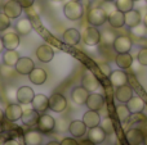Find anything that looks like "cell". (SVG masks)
I'll return each instance as SVG.
<instances>
[{
	"label": "cell",
	"instance_id": "cell-43",
	"mask_svg": "<svg viewBox=\"0 0 147 145\" xmlns=\"http://www.w3.org/2000/svg\"><path fill=\"white\" fill-rule=\"evenodd\" d=\"M61 145H79V141L76 140V138H65L61 141Z\"/></svg>",
	"mask_w": 147,
	"mask_h": 145
},
{
	"label": "cell",
	"instance_id": "cell-32",
	"mask_svg": "<svg viewBox=\"0 0 147 145\" xmlns=\"http://www.w3.org/2000/svg\"><path fill=\"white\" fill-rule=\"evenodd\" d=\"M20 58H21V55L18 54V51L7 50V51H4V54H3V63L14 67L16 64H17V62H18Z\"/></svg>",
	"mask_w": 147,
	"mask_h": 145
},
{
	"label": "cell",
	"instance_id": "cell-16",
	"mask_svg": "<svg viewBox=\"0 0 147 145\" xmlns=\"http://www.w3.org/2000/svg\"><path fill=\"white\" fill-rule=\"evenodd\" d=\"M3 43H4V48L7 50H16L20 45V35L17 32H7L3 35Z\"/></svg>",
	"mask_w": 147,
	"mask_h": 145
},
{
	"label": "cell",
	"instance_id": "cell-23",
	"mask_svg": "<svg viewBox=\"0 0 147 145\" xmlns=\"http://www.w3.org/2000/svg\"><path fill=\"white\" fill-rule=\"evenodd\" d=\"M47 78H48V74L47 71L43 68H34L32 71L28 74V80L32 82L34 85H43L45 84Z\"/></svg>",
	"mask_w": 147,
	"mask_h": 145
},
{
	"label": "cell",
	"instance_id": "cell-6",
	"mask_svg": "<svg viewBox=\"0 0 147 145\" xmlns=\"http://www.w3.org/2000/svg\"><path fill=\"white\" fill-rule=\"evenodd\" d=\"M34 68H35V63H34V61L31 58H28V57H21V58L18 59L17 64L14 66L16 72L22 74V76H28L30 72L32 71Z\"/></svg>",
	"mask_w": 147,
	"mask_h": 145
},
{
	"label": "cell",
	"instance_id": "cell-31",
	"mask_svg": "<svg viewBox=\"0 0 147 145\" xmlns=\"http://www.w3.org/2000/svg\"><path fill=\"white\" fill-rule=\"evenodd\" d=\"M25 141L27 145H41L43 134L40 131H28L25 134Z\"/></svg>",
	"mask_w": 147,
	"mask_h": 145
},
{
	"label": "cell",
	"instance_id": "cell-15",
	"mask_svg": "<svg viewBox=\"0 0 147 145\" xmlns=\"http://www.w3.org/2000/svg\"><path fill=\"white\" fill-rule=\"evenodd\" d=\"M69 132L71 134L74 138H83L85 134H88V127H86V125L83 122V120L81 121H71L69 125Z\"/></svg>",
	"mask_w": 147,
	"mask_h": 145
},
{
	"label": "cell",
	"instance_id": "cell-41",
	"mask_svg": "<svg viewBox=\"0 0 147 145\" xmlns=\"http://www.w3.org/2000/svg\"><path fill=\"white\" fill-rule=\"evenodd\" d=\"M98 69L101 71V73L103 74L105 77H107V78L110 77V74H111V72H112V69H111V67H110L109 63H98Z\"/></svg>",
	"mask_w": 147,
	"mask_h": 145
},
{
	"label": "cell",
	"instance_id": "cell-37",
	"mask_svg": "<svg viewBox=\"0 0 147 145\" xmlns=\"http://www.w3.org/2000/svg\"><path fill=\"white\" fill-rule=\"evenodd\" d=\"M115 39H116V36H115V33L112 32V31H103V32L101 33V41H103L106 45H112L115 41Z\"/></svg>",
	"mask_w": 147,
	"mask_h": 145
},
{
	"label": "cell",
	"instance_id": "cell-52",
	"mask_svg": "<svg viewBox=\"0 0 147 145\" xmlns=\"http://www.w3.org/2000/svg\"><path fill=\"white\" fill-rule=\"evenodd\" d=\"M52 1H62V0H52Z\"/></svg>",
	"mask_w": 147,
	"mask_h": 145
},
{
	"label": "cell",
	"instance_id": "cell-55",
	"mask_svg": "<svg viewBox=\"0 0 147 145\" xmlns=\"http://www.w3.org/2000/svg\"><path fill=\"white\" fill-rule=\"evenodd\" d=\"M145 1H146V4H147V0H145Z\"/></svg>",
	"mask_w": 147,
	"mask_h": 145
},
{
	"label": "cell",
	"instance_id": "cell-54",
	"mask_svg": "<svg viewBox=\"0 0 147 145\" xmlns=\"http://www.w3.org/2000/svg\"><path fill=\"white\" fill-rule=\"evenodd\" d=\"M136 1H140V0H134V3H136Z\"/></svg>",
	"mask_w": 147,
	"mask_h": 145
},
{
	"label": "cell",
	"instance_id": "cell-48",
	"mask_svg": "<svg viewBox=\"0 0 147 145\" xmlns=\"http://www.w3.org/2000/svg\"><path fill=\"white\" fill-rule=\"evenodd\" d=\"M4 117H5V114H4V110H1L0 109V123L4 121Z\"/></svg>",
	"mask_w": 147,
	"mask_h": 145
},
{
	"label": "cell",
	"instance_id": "cell-25",
	"mask_svg": "<svg viewBox=\"0 0 147 145\" xmlns=\"http://www.w3.org/2000/svg\"><path fill=\"white\" fill-rule=\"evenodd\" d=\"M83 122L85 123L88 128L96 127V126H99V123H101V116L96 110H88L83 116Z\"/></svg>",
	"mask_w": 147,
	"mask_h": 145
},
{
	"label": "cell",
	"instance_id": "cell-24",
	"mask_svg": "<svg viewBox=\"0 0 147 145\" xmlns=\"http://www.w3.org/2000/svg\"><path fill=\"white\" fill-rule=\"evenodd\" d=\"M109 80H110L112 86L119 87V86H123V85H125L128 82V74L125 73L124 71H121V69H117V71L111 72Z\"/></svg>",
	"mask_w": 147,
	"mask_h": 145
},
{
	"label": "cell",
	"instance_id": "cell-21",
	"mask_svg": "<svg viewBox=\"0 0 147 145\" xmlns=\"http://www.w3.org/2000/svg\"><path fill=\"white\" fill-rule=\"evenodd\" d=\"M89 94H90V92H89L84 86H78L71 91V99H72L74 103H76V104L84 105L86 102V99H88Z\"/></svg>",
	"mask_w": 147,
	"mask_h": 145
},
{
	"label": "cell",
	"instance_id": "cell-45",
	"mask_svg": "<svg viewBox=\"0 0 147 145\" xmlns=\"http://www.w3.org/2000/svg\"><path fill=\"white\" fill-rule=\"evenodd\" d=\"M3 145H21V144L18 143L16 139H9V140L4 141V144H3Z\"/></svg>",
	"mask_w": 147,
	"mask_h": 145
},
{
	"label": "cell",
	"instance_id": "cell-29",
	"mask_svg": "<svg viewBox=\"0 0 147 145\" xmlns=\"http://www.w3.org/2000/svg\"><path fill=\"white\" fill-rule=\"evenodd\" d=\"M129 110L132 112V114H137V113H142V110L145 109V100L140 96H134L133 95L132 99L127 103Z\"/></svg>",
	"mask_w": 147,
	"mask_h": 145
},
{
	"label": "cell",
	"instance_id": "cell-9",
	"mask_svg": "<svg viewBox=\"0 0 147 145\" xmlns=\"http://www.w3.org/2000/svg\"><path fill=\"white\" fill-rule=\"evenodd\" d=\"M34 96H35V92L31 89L30 86H21L20 89L16 91V99L20 103L21 105L23 104H31Z\"/></svg>",
	"mask_w": 147,
	"mask_h": 145
},
{
	"label": "cell",
	"instance_id": "cell-3",
	"mask_svg": "<svg viewBox=\"0 0 147 145\" xmlns=\"http://www.w3.org/2000/svg\"><path fill=\"white\" fill-rule=\"evenodd\" d=\"M88 22L90 26L99 27V26L105 25V22H107V15L101 7H93L88 12Z\"/></svg>",
	"mask_w": 147,
	"mask_h": 145
},
{
	"label": "cell",
	"instance_id": "cell-51",
	"mask_svg": "<svg viewBox=\"0 0 147 145\" xmlns=\"http://www.w3.org/2000/svg\"><path fill=\"white\" fill-rule=\"evenodd\" d=\"M103 1H115V0H103Z\"/></svg>",
	"mask_w": 147,
	"mask_h": 145
},
{
	"label": "cell",
	"instance_id": "cell-40",
	"mask_svg": "<svg viewBox=\"0 0 147 145\" xmlns=\"http://www.w3.org/2000/svg\"><path fill=\"white\" fill-rule=\"evenodd\" d=\"M137 62L142 67H147V48H142L137 55Z\"/></svg>",
	"mask_w": 147,
	"mask_h": 145
},
{
	"label": "cell",
	"instance_id": "cell-34",
	"mask_svg": "<svg viewBox=\"0 0 147 145\" xmlns=\"http://www.w3.org/2000/svg\"><path fill=\"white\" fill-rule=\"evenodd\" d=\"M115 4H116L117 10L123 13L134 9V0H115Z\"/></svg>",
	"mask_w": 147,
	"mask_h": 145
},
{
	"label": "cell",
	"instance_id": "cell-47",
	"mask_svg": "<svg viewBox=\"0 0 147 145\" xmlns=\"http://www.w3.org/2000/svg\"><path fill=\"white\" fill-rule=\"evenodd\" d=\"M4 49H5V48H4V43H3V39L0 37V54L4 51Z\"/></svg>",
	"mask_w": 147,
	"mask_h": 145
},
{
	"label": "cell",
	"instance_id": "cell-17",
	"mask_svg": "<svg viewBox=\"0 0 147 145\" xmlns=\"http://www.w3.org/2000/svg\"><path fill=\"white\" fill-rule=\"evenodd\" d=\"M132 96H133V89L128 84L116 87V91H115V98H116L117 102L127 104V103L132 99Z\"/></svg>",
	"mask_w": 147,
	"mask_h": 145
},
{
	"label": "cell",
	"instance_id": "cell-46",
	"mask_svg": "<svg viewBox=\"0 0 147 145\" xmlns=\"http://www.w3.org/2000/svg\"><path fill=\"white\" fill-rule=\"evenodd\" d=\"M79 145H96L93 141H90L89 139H84V140L79 141Z\"/></svg>",
	"mask_w": 147,
	"mask_h": 145
},
{
	"label": "cell",
	"instance_id": "cell-4",
	"mask_svg": "<svg viewBox=\"0 0 147 145\" xmlns=\"http://www.w3.org/2000/svg\"><path fill=\"white\" fill-rule=\"evenodd\" d=\"M67 108V99L59 92H53L49 96V109L56 113L63 112Z\"/></svg>",
	"mask_w": 147,
	"mask_h": 145
},
{
	"label": "cell",
	"instance_id": "cell-14",
	"mask_svg": "<svg viewBox=\"0 0 147 145\" xmlns=\"http://www.w3.org/2000/svg\"><path fill=\"white\" fill-rule=\"evenodd\" d=\"M127 141L130 145H142L145 143V134L141 128H130L125 134Z\"/></svg>",
	"mask_w": 147,
	"mask_h": 145
},
{
	"label": "cell",
	"instance_id": "cell-22",
	"mask_svg": "<svg viewBox=\"0 0 147 145\" xmlns=\"http://www.w3.org/2000/svg\"><path fill=\"white\" fill-rule=\"evenodd\" d=\"M106 136H107V134L105 132V130L101 126H96V127L88 128V139L90 141H93L96 145L103 143Z\"/></svg>",
	"mask_w": 147,
	"mask_h": 145
},
{
	"label": "cell",
	"instance_id": "cell-38",
	"mask_svg": "<svg viewBox=\"0 0 147 145\" xmlns=\"http://www.w3.org/2000/svg\"><path fill=\"white\" fill-rule=\"evenodd\" d=\"M13 68H14V67L3 63V66H0V74H1V77H4V78H9V77L13 74V72L16 71V69H13Z\"/></svg>",
	"mask_w": 147,
	"mask_h": 145
},
{
	"label": "cell",
	"instance_id": "cell-18",
	"mask_svg": "<svg viewBox=\"0 0 147 145\" xmlns=\"http://www.w3.org/2000/svg\"><path fill=\"white\" fill-rule=\"evenodd\" d=\"M62 41L70 46L78 45L81 41V33L76 28H67L62 35Z\"/></svg>",
	"mask_w": 147,
	"mask_h": 145
},
{
	"label": "cell",
	"instance_id": "cell-42",
	"mask_svg": "<svg viewBox=\"0 0 147 145\" xmlns=\"http://www.w3.org/2000/svg\"><path fill=\"white\" fill-rule=\"evenodd\" d=\"M146 30H147L146 26L143 25L142 22H141L138 26L133 27V31H132V32L134 33L136 36H138V37H142V36H145V35H146Z\"/></svg>",
	"mask_w": 147,
	"mask_h": 145
},
{
	"label": "cell",
	"instance_id": "cell-26",
	"mask_svg": "<svg viewBox=\"0 0 147 145\" xmlns=\"http://www.w3.org/2000/svg\"><path fill=\"white\" fill-rule=\"evenodd\" d=\"M125 14V26L129 28H133L136 26H138L142 22V17H141V13L136 9H132L129 12L124 13Z\"/></svg>",
	"mask_w": 147,
	"mask_h": 145
},
{
	"label": "cell",
	"instance_id": "cell-39",
	"mask_svg": "<svg viewBox=\"0 0 147 145\" xmlns=\"http://www.w3.org/2000/svg\"><path fill=\"white\" fill-rule=\"evenodd\" d=\"M10 27V18L4 12L0 13V31H5Z\"/></svg>",
	"mask_w": 147,
	"mask_h": 145
},
{
	"label": "cell",
	"instance_id": "cell-7",
	"mask_svg": "<svg viewBox=\"0 0 147 145\" xmlns=\"http://www.w3.org/2000/svg\"><path fill=\"white\" fill-rule=\"evenodd\" d=\"M22 9L21 4L17 0H8L7 3L3 7V12L10 18V19H16V18H20L22 14Z\"/></svg>",
	"mask_w": 147,
	"mask_h": 145
},
{
	"label": "cell",
	"instance_id": "cell-30",
	"mask_svg": "<svg viewBox=\"0 0 147 145\" xmlns=\"http://www.w3.org/2000/svg\"><path fill=\"white\" fill-rule=\"evenodd\" d=\"M109 23L111 25V27L114 28H121L123 26L125 25V14L120 10H116L114 14H111L109 18H107Z\"/></svg>",
	"mask_w": 147,
	"mask_h": 145
},
{
	"label": "cell",
	"instance_id": "cell-1",
	"mask_svg": "<svg viewBox=\"0 0 147 145\" xmlns=\"http://www.w3.org/2000/svg\"><path fill=\"white\" fill-rule=\"evenodd\" d=\"M63 14L70 21H79L84 14V7L80 1H67L63 7Z\"/></svg>",
	"mask_w": 147,
	"mask_h": 145
},
{
	"label": "cell",
	"instance_id": "cell-44",
	"mask_svg": "<svg viewBox=\"0 0 147 145\" xmlns=\"http://www.w3.org/2000/svg\"><path fill=\"white\" fill-rule=\"evenodd\" d=\"M17 1L20 3L21 7H22L23 9H30V8L34 5L35 0H17Z\"/></svg>",
	"mask_w": 147,
	"mask_h": 145
},
{
	"label": "cell",
	"instance_id": "cell-12",
	"mask_svg": "<svg viewBox=\"0 0 147 145\" xmlns=\"http://www.w3.org/2000/svg\"><path fill=\"white\" fill-rule=\"evenodd\" d=\"M36 58L41 62V63H49L52 59L54 58V50L52 46L47 45V44H41L35 51Z\"/></svg>",
	"mask_w": 147,
	"mask_h": 145
},
{
	"label": "cell",
	"instance_id": "cell-2",
	"mask_svg": "<svg viewBox=\"0 0 147 145\" xmlns=\"http://www.w3.org/2000/svg\"><path fill=\"white\" fill-rule=\"evenodd\" d=\"M81 40L88 46H96L101 43V32L94 26H89L81 33Z\"/></svg>",
	"mask_w": 147,
	"mask_h": 145
},
{
	"label": "cell",
	"instance_id": "cell-36",
	"mask_svg": "<svg viewBox=\"0 0 147 145\" xmlns=\"http://www.w3.org/2000/svg\"><path fill=\"white\" fill-rule=\"evenodd\" d=\"M101 8L103 9V12L106 13L107 18H109L111 14H114V13L117 10L115 1H103V3L101 4Z\"/></svg>",
	"mask_w": 147,
	"mask_h": 145
},
{
	"label": "cell",
	"instance_id": "cell-49",
	"mask_svg": "<svg viewBox=\"0 0 147 145\" xmlns=\"http://www.w3.org/2000/svg\"><path fill=\"white\" fill-rule=\"evenodd\" d=\"M45 145H61V143H58V141H54V140H52V141H49V143H47Z\"/></svg>",
	"mask_w": 147,
	"mask_h": 145
},
{
	"label": "cell",
	"instance_id": "cell-20",
	"mask_svg": "<svg viewBox=\"0 0 147 145\" xmlns=\"http://www.w3.org/2000/svg\"><path fill=\"white\" fill-rule=\"evenodd\" d=\"M22 109H23V113H22V118H21L22 122L27 126H36L39 117H40V113L38 110H35L34 108H27V109L22 108Z\"/></svg>",
	"mask_w": 147,
	"mask_h": 145
},
{
	"label": "cell",
	"instance_id": "cell-35",
	"mask_svg": "<svg viewBox=\"0 0 147 145\" xmlns=\"http://www.w3.org/2000/svg\"><path fill=\"white\" fill-rule=\"evenodd\" d=\"M99 126L103 128L105 132H106L107 135H109V134H114V131H115L114 121H112L111 118H109V117H106V118H103V120H101V123H99Z\"/></svg>",
	"mask_w": 147,
	"mask_h": 145
},
{
	"label": "cell",
	"instance_id": "cell-5",
	"mask_svg": "<svg viewBox=\"0 0 147 145\" xmlns=\"http://www.w3.org/2000/svg\"><path fill=\"white\" fill-rule=\"evenodd\" d=\"M36 127L41 134H49L56 128V120L49 114H40Z\"/></svg>",
	"mask_w": 147,
	"mask_h": 145
},
{
	"label": "cell",
	"instance_id": "cell-50",
	"mask_svg": "<svg viewBox=\"0 0 147 145\" xmlns=\"http://www.w3.org/2000/svg\"><path fill=\"white\" fill-rule=\"evenodd\" d=\"M142 22H143V25H145V26H146V28H147V13L145 14V17H143Z\"/></svg>",
	"mask_w": 147,
	"mask_h": 145
},
{
	"label": "cell",
	"instance_id": "cell-19",
	"mask_svg": "<svg viewBox=\"0 0 147 145\" xmlns=\"http://www.w3.org/2000/svg\"><path fill=\"white\" fill-rule=\"evenodd\" d=\"M31 105L39 113H43L49 109V98L45 96L44 94H35L32 102H31Z\"/></svg>",
	"mask_w": 147,
	"mask_h": 145
},
{
	"label": "cell",
	"instance_id": "cell-10",
	"mask_svg": "<svg viewBox=\"0 0 147 145\" xmlns=\"http://www.w3.org/2000/svg\"><path fill=\"white\" fill-rule=\"evenodd\" d=\"M81 86H84L89 92H94L99 87V81L92 71H85L81 80Z\"/></svg>",
	"mask_w": 147,
	"mask_h": 145
},
{
	"label": "cell",
	"instance_id": "cell-13",
	"mask_svg": "<svg viewBox=\"0 0 147 145\" xmlns=\"http://www.w3.org/2000/svg\"><path fill=\"white\" fill-rule=\"evenodd\" d=\"M85 105L88 107L89 110H96L98 112L102 107L105 105V98L101 94H97V92H90L85 102Z\"/></svg>",
	"mask_w": 147,
	"mask_h": 145
},
{
	"label": "cell",
	"instance_id": "cell-53",
	"mask_svg": "<svg viewBox=\"0 0 147 145\" xmlns=\"http://www.w3.org/2000/svg\"><path fill=\"white\" fill-rule=\"evenodd\" d=\"M72 1H80V0H72Z\"/></svg>",
	"mask_w": 147,
	"mask_h": 145
},
{
	"label": "cell",
	"instance_id": "cell-28",
	"mask_svg": "<svg viewBox=\"0 0 147 145\" xmlns=\"http://www.w3.org/2000/svg\"><path fill=\"white\" fill-rule=\"evenodd\" d=\"M115 62L120 69H128L133 64V57L130 55V53H117Z\"/></svg>",
	"mask_w": 147,
	"mask_h": 145
},
{
	"label": "cell",
	"instance_id": "cell-33",
	"mask_svg": "<svg viewBox=\"0 0 147 145\" xmlns=\"http://www.w3.org/2000/svg\"><path fill=\"white\" fill-rule=\"evenodd\" d=\"M116 116L117 118H119V121H121V122H125V121H128L130 118V116H132V112L129 110V108H128L127 104H124V103H120L119 105H116Z\"/></svg>",
	"mask_w": 147,
	"mask_h": 145
},
{
	"label": "cell",
	"instance_id": "cell-27",
	"mask_svg": "<svg viewBox=\"0 0 147 145\" xmlns=\"http://www.w3.org/2000/svg\"><path fill=\"white\" fill-rule=\"evenodd\" d=\"M16 31L20 36H26L32 31V23L28 18H20L16 23Z\"/></svg>",
	"mask_w": 147,
	"mask_h": 145
},
{
	"label": "cell",
	"instance_id": "cell-11",
	"mask_svg": "<svg viewBox=\"0 0 147 145\" xmlns=\"http://www.w3.org/2000/svg\"><path fill=\"white\" fill-rule=\"evenodd\" d=\"M22 113H23V109L20 103H10L4 110L5 117L9 121H12V122L20 121L22 118Z\"/></svg>",
	"mask_w": 147,
	"mask_h": 145
},
{
	"label": "cell",
	"instance_id": "cell-8",
	"mask_svg": "<svg viewBox=\"0 0 147 145\" xmlns=\"http://www.w3.org/2000/svg\"><path fill=\"white\" fill-rule=\"evenodd\" d=\"M112 46H114L116 53H129L133 46V41H132V39L128 37V36H124V35L116 36Z\"/></svg>",
	"mask_w": 147,
	"mask_h": 145
}]
</instances>
